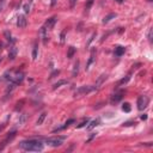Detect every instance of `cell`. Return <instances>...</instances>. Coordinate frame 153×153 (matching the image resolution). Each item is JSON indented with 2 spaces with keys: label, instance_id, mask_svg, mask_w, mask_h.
I'll return each instance as SVG.
<instances>
[{
  "label": "cell",
  "instance_id": "obj_1",
  "mask_svg": "<svg viewBox=\"0 0 153 153\" xmlns=\"http://www.w3.org/2000/svg\"><path fill=\"white\" fill-rule=\"evenodd\" d=\"M19 147L25 150V151H31V152H40L43 150V144L40 140L36 139H30V140H25L22 141L19 144Z\"/></svg>",
  "mask_w": 153,
  "mask_h": 153
},
{
  "label": "cell",
  "instance_id": "obj_2",
  "mask_svg": "<svg viewBox=\"0 0 153 153\" xmlns=\"http://www.w3.org/2000/svg\"><path fill=\"white\" fill-rule=\"evenodd\" d=\"M65 140V136H59V138H49L45 140V142L53 147H57L60 145H62V141Z\"/></svg>",
  "mask_w": 153,
  "mask_h": 153
},
{
  "label": "cell",
  "instance_id": "obj_3",
  "mask_svg": "<svg viewBox=\"0 0 153 153\" xmlns=\"http://www.w3.org/2000/svg\"><path fill=\"white\" fill-rule=\"evenodd\" d=\"M148 104V98L146 96H140L138 98V109L139 110H144Z\"/></svg>",
  "mask_w": 153,
  "mask_h": 153
},
{
  "label": "cell",
  "instance_id": "obj_4",
  "mask_svg": "<svg viewBox=\"0 0 153 153\" xmlns=\"http://www.w3.org/2000/svg\"><path fill=\"white\" fill-rule=\"evenodd\" d=\"M93 90H95V87H92V86H80V87L75 91V96L86 95V93H89V92H91V91H93Z\"/></svg>",
  "mask_w": 153,
  "mask_h": 153
},
{
  "label": "cell",
  "instance_id": "obj_5",
  "mask_svg": "<svg viewBox=\"0 0 153 153\" xmlns=\"http://www.w3.org/2000/svg\"><path fill=\"white\" fill-rule=\"evenodd\" d=\"M24 77H25V74H24L23 72H20V73L16 74L14 77H12V80H11V81H12L13 84H16V85H17V84H19V83H22V81H23Z\"/></svg>",
  "mask_w": 153,
  "mask_h": 153
},
{
  "label": "cell",
  "instance_id": "obj_6",
  "mask_svg": "<svg viewBox=\"0 0 153 153\" xmlns=\"http://www.w3.org/2000/svg\"><path fill=\"white\" fill-rule=\"evenodd\" d=\"M17 26L19 29H24L26 26V19L24 16H19L18 17V20H17Z\"/></svg>",
  "mask_w": 153,
  "mask_h": 153
},
{
  "label": "cell",
  "instance_id": "obj_7",
  "mask_svg": "<svg viewBox=\"0 0 153 153\" xmlns=\"http://www.w3.org/2000/svg\"><path fill=\"white\" fill-rule=\"evenodd\" d=\"M55 23H56V17H51V18H49V19L45 22L44 28H45V29H51Z\"/></svg>",
  "mask_w": 153,
  "mask_h": 153
},
{
  "label": "cell",
  "instance_id": "obj_8",
  "mask_svg": "<svg viewBox=\"0 0 153 153\" xmlns=\"http://www.w3.org/2000/svg\"><path fill=\"white\" fill-rule=\"evenodd\" d=\"M107 78H108V77H107V74H102V75H101V77L98 78V80L96 81L95 89H99V87L102 86V84H103V83H104V81L107 80Z\"/></svg>",
  "mask_w": 153,
  "mask_h": 153
},
{
  "label": "cell",
  "instance_id": "obj_9",
  "mask_svg": "<svg viewBox=\"0 0 153 153\" xmlns=\"http://www.w3.org/2000/svg\"><path fill=\"white\" fill-rule=\"evenodd\" d=\"M17 56V48L16 47H11L10 48V53H8V59L10 60H14Z\"/></svg>",
  "mask_w": 153,
  "mask_h": 153
},
{
  "label": "cell",
  "instance_id": "obj_10",
  "mask_svg": "<svg viewBox=\"0 0 153 153\" xmlns=\"http://www.w3.org/2000/svg\"><path fill=\"white\" fill-rule=\"evenodd\" d=\"M45 31H47V29H45L44 26H43V28H41V30H40V35H41V37H42V40H43V43H44V44L47 43V38H48V37H47V32H45Z\"/></svg>",
  "mask_w": 153,
  "mask_h": 153
},
{
  "label": "cell",
  "instance_id": "obj_11",
  "mask_svg": "<svg viewBox=\"0 0 153 153\" xmlns=\"http://www.w3.org/2000/svg\"><path fill=\"white\" fill-rule=\"evenodd\" d=\"M122 96H123V92H119V93L114 95L113 98H111V102H113V103H117V102H120V101L122 99Z\"/></svg>",
  "mask_w": 153,
  "mask_h": 153
},
{
  "label": "cell",
  "instance_id": "obj_12",
  "mask_svg": "<svg viewBox=\"0 0 153 153\" xmlns=\"http://www.w3.org/2000/svg\"><path fill=\"white\" fill-rule=\"evenodd\" d=\"M95 53H96V50L93 49V50L91 51V56H90V59H89V61H87V63H86V69H89L90 66H91V63L95 61Z\"/></svg>",
  "mask_w": 153,
  "mask_h": 153
},
{
  "label": "cell",
  "instance_id": "obj_13",
  "mask_svg": "<svg viewBox=\"0 0 153 153\" xmlns=\"http://www.w3.org/2000/svg\"><path fill=\"white\" fill-rule=\"evenodd\" d=\"M125 51H126V49H125L123 47H117V48L115 49V55H116V56H122V55L125 54Z\"/></svg>",
  "mask_w": 153,
  "mask_h": 153
},
{
  "label": "cell",
  "instance_id": "obj_14",
  "mask_svg": "<svg viewBox=\"0 0 153 153\" xmlns=\"http://www.w3.org/2000/svg\"><path fill=\"white\" fill-rule=\"evenodd\" d=\"M74 54H75V48L74 47H69L68 48V51H67V57L68 59H72L74 56Z\"/></svg>",
  "mask_w": 153,
  "mask_h": 153
},
{
  "label": "cell",
  "instance_id": "obj_15",
  "mask_svg": "<svg viewBox=\"0 0 153 153\" xmlns=\"http://www.w3.org/2000/svg\"><path fill=\"white\" fill-rule=\"evenodd\" d=\"M116 17V13H110V14H108L104 19H103V24H105V23H109L113 18H115Z\"/></svg>",
  "mask_w": 153,
  "mask_h": 153
},
{
  "label": "cell",
  "instance_id": "obj_16",
  "mask_svg": "<svg viewBox=\"0 0 153 153\" xmlns=\"http://www.w3.org/2000/svg\"><path fill=\"white\" fill-rule=\"evenodd\" d=\"M65 84H67V80H59L57 83H55V84L53 85V90H56L57 87H60V86H62V85H65Z\"/></svg>",
  "mask_w": 153,
  "mask_h": 153
},
{
  "label": "cell",
  "instance_id": "obj_17",
  "mask_svg": "<svg viewBox=\"0 0 153 153\" xmlns=\"http://www.w3.org/2000/svg\"><path fill=\"white\" fill-rule=\"evenodd\" d=\"M45 116H47V114H45V113H42V114L40 115V117H38V120H37V125H38V126H41V125L43 123V121H44Z\"/></svg>",
  "mask_w": 153,
  "mask_h": 153
},
{
  "label": "cell",
  "instance_id": "obj_18",
  "mask_svg": "<svg viewBox=\"0 0 153 153\" xmlns=\"http://www.w3.org/2000/svg\"><path fill=\"white\" fill-rule=\"evenodd\" d=\"M98 123H99V119H97V120H93V121L90 123V126L87 127V129H89V130H91L92 128H95L96 126H98Z\"/></svg>",
  "mask_w": 153,
  "mask_h": 153
},
{
  "label": "cell",
  "instance_id": "obj_19",
  "mask_svg": "<svg viewBox=\"0 0 153 153\" xmlns=\"http://www.w3.org/2000/svg\"><path fill=\"white\" fill-rule=\"evenodd\" d=\"M25 121H26V115L23 114V115H20V117H19V120H18V125H19V126H23V125L25 123Z\"/></svg>",
  "mask_w": 153,
  "mask_h": 153
},
{
  "label": "cell",
  "instance_id": "obj_20",
  "mask_svg": "<svg viewBox=\"0 0 153 153\" xmlns=\"http://www.w3.org/2000/svg\"><path fill=\"white\" fill-rule=\"evenodd\" d=\"M78 72H79V61H77V62L74 63V69H73L72 75H73V77H75V75L78 74Z\"/></svg>",
  "mask_w": 153,
  "mask_h": 153
},
{
  "label": "cell",
  "instance_id": "obj_21",
  "mask_svg": "<svg viewBox=\"0 0 153 153\" xmlns=\"http://www.w3.org/2000/svg\"><path fill=\"white\" fill-rule=\"evenodd\" d=\"M25 103V101L24 99H20L19 102H17V104H16V110H19V109H22V107H23V104Z\"/></svg>",
  "mask_w": 153,
  "mask_h": 153
},
{
  "label": "cell",
  "instance_id": "obj_22",
  "mask_svg": "<svg viewBox=\"0 0 153 153\" xmlns=\"http://www.w3.org/2000/svg\"><path fill=\"white\" fill-rule=\"evenodd\" d=\"M122 110L126 111V113H129V111H130V105H129V103H125V104L122 105Z\"/></svg>",
  "mask_w": 153,
  "mask_h": 153
},
{
  "label": "cell",
  "instance_id": "obj_23",
  "mask_svg": "<svg viewBox=\"0 0 153 153\" xmlns=\"http://www.w3.org/2000/svg\"><path fill=\"white\" fill-rule=\"evenodd\" d=\"M37 44H35V47H34V50H32V59L34 60H36L37 59Z\"/></svg>",
  "mask_w": 153,
  "mask_h": 153
},
{
  "label": "cell",
  "instance_id": "obj_24",
  "mask_svg": "<svg viewBox=\"0 0 153 153\" xmlns=\"http://www.w3.org/2000/svg\"><path fill=\"white\" fill-rule=\"evenodd\" d=\"M59 74H60V71H59V69H56V71H54V72H53V73L50 74L49 79H53L54 77H56V75H59Z\"/></svg>",
  "mask_w": 153,
  "mask_h": 153
},
{
  "label": "cell",
  "instance_id": "obj_25",
  "mask_svg": "<svg viewBox=\"0 0 153 153\" xmlns=\"http://www.w3.org/2000/svg\"><path fill=\"white\" fill-rule=\"evenodd\" d=\"M129 79H130V74H128L126 78H123V79L120 81V84H126V83H128V80H129Z\"/></svg>",
  "mask_w": 153,
  "mask_h": 153
},
{
  "label": "cell",
  "instance_id": "obj_26",
  "mask_svg": "<svg viewBox=\"0 0 153 153\" xmlns=\"http://www.w3.org/2000/svg\"><path fill=\"white\" fill-rule=\"evenodd\" d=\"M92 4H93V0H89V1H87V4H86V6H85V10H86V11H89Z\"/></svg>",
  "mask_w": 153,
  "mask_h": 153
},
{
  "label": "cell",
  "instance_id": "obj_27",
  "mask_svg": "<svg viewBox=\"0 0 153 153\" xmlns=\"http://www.w3.org/2000/svg\"><path fill=\"white\" fill-rule=\"evenodd\" d=\"M87 123H89V120L86 119V120H84L80 125H78V128H81V127H84V126H85V125H87Z\"/></svg>",
  "mask_w": 153,
  "mask_h": 153
},
{
  "label": "cell",
  "instance_id": "obj_28",
  "mask_svg": "<svg viewBox=\"0 0 153 153\" xmlns=\"http://www.w3.org/2000/svg\"><path fill=\"white\" fill-rule=\"evenodd\" d=\"M5 36H6V38H7L8 41H11V42H13V40L11 38V35L8 34V31H5Z\"/></svg>",
  "mask_w": 153,
  "mask_h": 153
},
{
  "label": "cell",
  "instance_id": "obj_29",
  "mask_svg": "<svg viewBox=\"0 0 153 153\" xmlns=\"http://www.w3.org/2000/svg\"><path fill=\"white\" fill-rule=\"evenodd\" d=\"M24 11H25L26 13L30 11V5H29V4H25V5H24Z\"/></svg>",
  "mask_w": 153,
  "mask_h": 153
},
{
  "label": "cell",
  "instance_id": "obj_30",
  "mask_svg": "<svg viewBox=\"0 0 153 153\" xmlns=\"http://www.w3.org/2000/svg\"><path fill=\"white\" fill-rule=\"evenodd\" d=\"M147 37H148V41H150V42H152V29H150V31H148V35H147Z\"/></svg>",
  "mask_w": 153,
  "mask_h": 153
},
{
  "label": "cell",
  "instance_id": "obj_31",
  "mask_svg": "<svg viewBox=\"0 0 153 153\" xmlns=\"http://www.w3.org/2000/svg\"><path fill=\"white\" fill-rule=\"evenodd\" d=\"M96 36H97V34H96V32H95V34H92V36H91V38H90V40H89V42H87V45H89V44H90V43H91V42L93 41V38H95Z\"/></svg>",
  "mask_w": 153,
  "mask_h": 153
},
{
  "label": "cell",
  "instance_id": "obj_32",
  "mask_svg": "<svg viewBox=\"0 0 153 153\" xmlns=\"http://www.w3.org/2000/svg\"><path fill=\"white\" fill-rule=\"evenodd\" d=\"M65 36H66V34L65 32H61V43L65 42Z\"/></svg>",
  "mask_w": 153,
  "mask_h": 153
},
{
  "label": "cell",
  "instance_id": "obj_33",
  "mask_svg": "<svg viewBox=\"0 0 153 153\" xmlns=\"http://www.w3.org/2000/svg\"><path fill=\"white\" fill-rule=\"evenodd\" d=\"M75 2H77V0H69V5H71V7H74Z\"/></svg>",
  "mask_w": 153,
  "mask_h": 153
},
{
  "label": "cell",
  "instance_id": "obj_34",
  "mask_svg": "<svg viewBox=\"0 0 153 153\" xmlns=\"http://www.w3.org/2000/svg\"><path fill=\"white\" fill-rule=\"evenodd\" d=\"M96 134H97V133H92V135H91V136L89 138V140H87V141H91V140H92V139H93V138L96 136Z\"/></svg>",
  "mask_w": 153,
  "mask_h": 153
},
{
  "label": "cell",
  "instance_id": "obj_35",
  "mask_svg": "<svg viewBox=\"0 0 153 153\" xmlns=\"http://www.w3.org/2000/svg\"><path fill=\"white\" fill-rule=\"evenodd\" d=\"M132 125H135L134 122H126V123H123V126H132Z\"/></svg>",
  "mask_w": 153,
  "mask_h": 153
},
{
  "label": "cell",
  "instance_id": "obj_36",
  "mask_svg": "<svg viewBox=\"0 0 153 153\" xmlns=\"http://www.w3.org/2000/svg\"><path fill=\"white\" fill-rule=\"evenodd\" d=\"M56 1H57V0H51V7H54V6L56 5Z\"/></svg>",
  "mask_w": 153,
  "mask_h": 153
},
{
  "label": "cell",
  "instance_id": "obj_37",
  "mask_svg": "<svg viewBox=\"0 0 153 153\" xmlns=\"http://www.w3.org/2000/svg\"><path fill=\"white\" fill-rule=\"evenodd\" d=\"M141 120H147V115H146V114H144V115L141 116Z\"/></svg>",
  "mask_w": 153,
  "mask_h": 153
},
{
  "label": "cell",
  "instance_id": "obj_38",
  "mask_svg": "<svg viewBox=\"0 0 153 153\" xmlns=\"http://www.w3.org/2000/svg\"><path fill=\"white\" fill-rule=\"evenodd\" d=\"M4 127H5V123H2V125H1V126H0V132H1V130H2V129H4Z\"/></svg>",
  "mask_w": 153,
  "mask_h": 153
},
{
  "label": "cell",
  "instance_id": "obj_39",
  "mask_svg": "<svg viewBox=\"0 0 153 153\" xmlns=\"http://www.w3.org/2000/svg\"><path fill=\"white\" fill-rule=\"evenodd\" d=\"M2 45H4V44H2V43H1V42H0V51H1V50H2Z\"/></svg>",
  "mask_w": 153,
  "mask_h": 153
},
{
  "label": "cell",
  "instance_id": "obj_40",
  "mask_svg": "<svg viewBox=\"0 0 153 153\" xmlns=\"http://www.w3.org/2000/svg\"><path fill=\"white\" fill-rule=\"evenodd\" d=\"M116 1H117V2H122V0H116Z\"/></svg>",
  "mask_w": 153,
  "mask_h": 153
},
{
  "label": "cell",
  "instance_id": "obj_41",
  "mask_svg": "<svg viewBox=\"0 0 153 153\" xmlns=\"http://www.w3.org/2000/svg\"><path fill=\"white\" fill-rule=\"evenodd\" d=\"M29 2H32V0H29Z\"/></svg>",
  "mask_w": 153,
  "mask_h": 153
},
{
  "label": "cell",
  "instance_id": "obj_42",
  "mask_svg": "<svg viewBox=\"0 0 153 153\" xmlns=\"http://www.w3.org/2000/svg\"><path fill=\"white\" fill-rule=\"evenodd\" d=\"M148 1H152V0H148Z\"/></svg>",
  "mask_w": 153,
  "mask_h": 153
}]
</instances>
